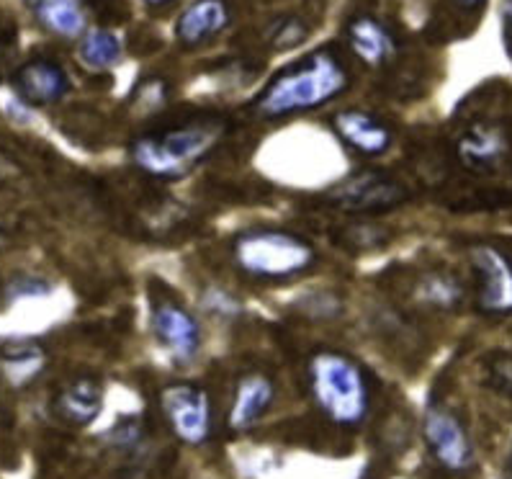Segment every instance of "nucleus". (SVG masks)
Instances as JSON below:
<instances>
[{"mask_svg": "<svg viewBox=\"0 0 512 479\" xmlns=\"http://www.w3.org/2000/svg\"><path fill=\"white\" fill-rule=\"evenodd\" d=\"M350 73L330 49L312 52L304 60L284 67L255 101V111L266 119H286L294 114L327 106L348 91Z\"/></svg>", "mask_w": 512, "mask_h": 479, "instance_id": "1", "label": "nucleus"}, {"mask_svg": "<svg viewBox=\"0 0 512 479\" xmlns=\"http://www.w3.org/2000/svg\"><path fill=\"white\" fill-rule=\"evenodd\" d=\"M224 134L227 124L217 116L191 119V122L139 134L129 147V158L150 178L178 181L217 150Z\"/></svg>", "mask_w": 512, "mask_h": 479, "instance_id": "2", "label": "nucleus"}, {"mask_svg": "<svg viewBox=\"0 0 512 479\" xmlns=\"http://www.w3.org/2000/svg\"><path fill=\"white\" fill-rule=\"evenodd\" d=\"M307 379L314 405L340 428H356L371 413L368 374L348 353L332 348L317 351L309 358Z\"/></svg>", "mask_w": 512, "mask_h": 479, "instance_id": "3", "label": "nucleus"}, {"mask_svg": "<svg viewBox=\"0 0 512 479\" xmlns=\"http://www.w3.org/2000/svg\"><path fill=\"white\" fill-rule=\"evenodd\" d=\"M232 261L258 281H284L307 273L317 263V250L307 237L278 227H250L232 243Z\"/></svg>", "mask_w": 512, "mask_h": 479, "instance_id": "4", "label": "nucleus"}, {"mask_svg": "<svg viewBox=\"0 0 512 479\" xmlns=\"http://www.w3.org/2000/svg\"><path fill=\"white\" fill-rule=\"evenodd\" d=\"M407 188L402 181L384 173V170H361L343 178L338 186L327 191L332 207L350 214H379L392 212L407 201Z\"/></svg>", "mask_w": 512, "mask_h": 479, "instance_id": "5", "label": "nucleus"}, {"mask_svg": "<svg viewBox=\"0 0 512 479\" xmlns=\"http://www.w3.org/2000/svg\"><path fill=\"white\" fill-rule=\"evenodd\" d=\"M476 279V310L487 317L512 315V258L497 245L476 243L469 248Z\"/></svg>", "mask_w": 512, "mask_h": 479, "instance_id": "6", "label": "nucleus"}, {"mask_svg": "<svg viewBox=\"0 0 512 479\" xmlns=\"http://www.w3.org/2000/svg\"><path fill=\"white\" fill-rule=\"evenodd\" d=\"M160 410L183 443L199 446L211 436V400L199 384H168L160 389Z\"/></svg>", "mask_w": 512, "mask_h": 479, "instance_id": "7", "label": "nucleus"}, {"mask_svg": "<svg viewBox=\"0 0 512 479\" xmlns=\"http://www.w3.org/2000/svg\"><path fill=\"white\" fill-rule=\"evenodd\" d=\"M422 436L435 461L448 472H466L474 467V443L461 418L448 407H428V413L422 418Z\"/></svg>", "mask_w": 512, "mask_h": 479, "instance_id": "8", "label": "nucleus"}, {"mask_svg": "<svg viewBox=\"0 0 512 479\" xmlns=\"http://www.w3.org/2000/svg\"><path fill=\"white\" fill-rule=\"evenodd\" d=\"M152 333L175 361H191L201 348L199 320L175 299H155Z\"/></svg>", "mask_w": 512, "mask_h": 479, "instance_id": "9", "label": "nucleus"}, {"mask_svg": "<svg viewBox=\"0 0 512 479\" xmlns=\"http://www.w3.org/2000/svg\"><path fill=\"white\" fill-rule=\"evenodd\" d=\"M510 155V134L497 122H471L456 140V158L471 173H494Z\"/></svg>", "mask_w": 512, "mask_h": 479, "instance_id": "10", "label": "nucleus"}, {"mask_svg": "<svg viewBox=\"0 0 512 479\" xmlns=\"http://www.w3.org/2000/svg\"><path fill=\"white\" fill-rule=\"evenodd\" d=\"M332 129L345 147L358 155L379 158L394 145V132L381 116L361 109H345L332 116Z\"/></svg>", "mask_w": 512, "mask_h": 479, "instance_id": "11", "label": "nucleus"}, {"mask_svg": "<svg viewBox=\"0 0 512 479\" xmlns=\"http://www.w3.org/2000/svg\"><path fill=\"white\" fill-rule=\"evenodd\" d=\"M13 88L31 106H52L70 93L65 67L47 57H34L13 73Z\"/></svg>", "mask_w": 512, "mask_h": 479, "instance_id": "12", "label": "nucleus"}, {"mask_svg": "<svg viewBox=\"0 0 512 479\" xmlns=\"http://www.w3.org/2000/svg\"><path fill=\"white\" fill-rule=\"evenodd\" d=\"M273 400H276V384L271 376L263 371H250L237 382L235 400L229 407V428L235 433L250 431L263 420V415L271 410Z\"/></svg>", "mask_w": 512, "mask_h": 479, "instance_id": "13", "label": "nucleus"}, {"mask_svg": "<svg viewBox=\"0 0 512 479\" xmlns=\"http://www.w3.org/2000/svg\"><path fill=\"white\" fill-rule=\"evenodd\" d=\"M232 21V8L227 0H196L175 21V39L188 49L204 47L219 37Z\"/></svg>", "mask_w": 512, "mask_h": 479, "instance_id": "14", "label": "nucleus"}, {"mask_svg": "<svg viewBox=\"0 0 512 479\" xmlns=\"http://www.w3.org/2000/svg\"><path fill=\"white\" fill-rule=\"evenodd\" d=\"M345 37L358 60L368 67H386L397 57L399 47L392 29L368 13L350 19V24L345 26Z\"/></svg>", "mask_w": 512, "mask_h": 479, "instance_id": "15", "label": "nucleus"}, {"mask_svg": "<svg viewBox=\"0 0 512 479\" xmlns=\"http://www.w3.org/2000/svg\"><path fill=\"white\" fill-rule=\"evenodd\" d=\"M103 405V387L93 376H78L73 382H67L60 389L55 400V413L65 420L67 425H83L93 423L101 413Z\"/></svg>", "mask_w": 512, "mask_h": 479, "instance_id": "16", "label": "nucleus"}, {"mask_svg": "<svg viewBox=\"0 0 512 479\" xmlns=\"http://www.w3.org/2000/svg\"><path fill=\"white\" fill-rule=\"evenodd\" d=\"M34 19L55 37L75 39L85 34L88 13L83 0H26Z\"/></svg>", "mask_w": 512, "mask_h": 479, "instance_id": "17", "label": "nucleus"}, {"mask_svg": "<svg viewBox=\"0 0 512 479\" xmlns=\"http://www.w3.org/2000/svg\"><path fill=\"white\" fill-rule=\"evenodd\" d=\"M80 65L88 67L91 73L111 70L121 60V42L114 31L91 29L85 31L78 47Z\"/></svg>", "mask_w": 512, "mask_h": 479, "instance_id": "18", "label": "nucleus"}, {"mask_svg": "<svg viewBox=\"0 0 512 479\" xmlns=\"http://www.w3.org/2000/svg\"><path fill=\"white\" fill-rule=\"evenodd\" d=\"M420 297L428 304H433V307H440V310L446 307L448 310V307H456V304L461 302L464 289H461V284H458V279L453 273L433 271L422 279Z\"/></svg>", "mask_w": 512, "mask_h": 479, "instance_id": "19", "label": "nucleus"}, {"mask_svg": "<svg viewBox=\"0 0 512 479\" xmlns=\"http://www.w3.org/2000/svg\"><path fill=\"white\" fill-rule=\"evenodd\" d=\"M44 361H47V356H44L42 348L29 346V343L19 348H11V351L6 353V358H3L8 379H11L13 384H26L31 382V379H37L39 371L44 369Z\"/></svg>", "mask_w": 512, "mask_h": 479, "instance_id": "20", "label": "nucleus"}, {"mask_svg": "<svg viewBox=\"0 0 512 479\" xmlns=\"http://www.w3.org/2000/svg\"><path fill=\"white\" fill-rule=\"evenodd\" d=\"M309 29L302 19L296 16H286V19L276 21L268 31V42H271L273 49H291L296 44H302L307 39Z\"/></svg>", "mask_w": 512, "mask_h": 479, "instance_id": "21", "label": "nucleus"}, {"mask_svg": "<svg viewBox=\"0 0 512 479\" xmlns=\"http://www.w3.org/2000/svg\"><path fill=\"white\" fill-rule=\"evenodd\" d=\"M487 382H489V387L497 389L500 395L512 397V358L502 356L500 361L489 364Z\"/></svg>", "mask_w": 512, "mask_h": 479, "instance_id": "22", "label": "nucleus"}, {"mask_svg": "<svg viewBox=\"0 0 512 479\" xmlns=\"http://www.w3.org/2000/svg\"><path fill=\"white\" fill-rule=\"evenodd\" d=\"M502 31H505V44L512 55V0H505V8H502Z\"/></svg>", "mask_w": 512, "mask_h": 479, "instance_id": "23", "label": "nucleus"}, {"mask_svg": "<svg viewBox=\"0 0 512 479\" xmlns=\"http://www.w3.org/2000/svg\"><path fill=\"white\" fill-rule=\"evenodd\" d=\"M458 6L466 8V11H474V8H479L484 3V0H456Z\"/></svg>", "mask_w": 512, "mask_h": 479, "instance_id": "24", "label": "nucleus"}, {"mask_svg": "<svg viewBox=\"0 0 512 479\" xmlns=\"http://www.w3.org/2000/svg\"><path fill=\"white\" fill-rule=\"evenodd\" d=\"M147 6L150 8H165V6H170V3H173V0H145Z\"/></svg>", "mask_w": 512, "mask_h": 479, "instance_id": "25", "label": "nucleus"}, {"mask_svg": "<svg viewBox=\"0 0 512 479\" xmlns=\"http://www.w3.org/2000/svg\"><path fill=\"white\" fill-rule=\"evenodd\" d=\"M0 235H3V232H0Z\"/></svg>", "mask_w": 512, "mask_h": 479, "instance_id": "26", "label": "nucleus"}]
</instances>
